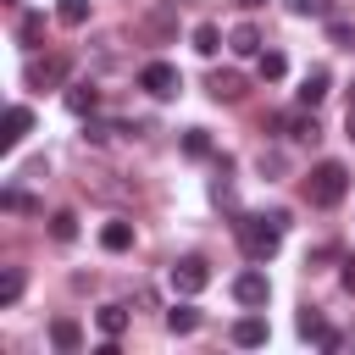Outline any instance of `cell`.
<instances>
[{
    "instance_id": "obj_14",
    "label": "cell",
    "mask_w": 355,
    "mask_h": 355,
    "mask_svg": "<svg viewBox=\"0 0 355 355\" xmlns=\"http://www.w3.org/2000/svg\"><path fill=\"white\" fill-rule=\"evenodd\" d=\"M94 322H100V333H105V338H122V333H128V311H122V305H100V311H94Z\"/></svg>"
},
{
    "instance_id": "obj_12",
    "label": "cell",
    "mask_w": 355,
    "mask_h": 355,
    "mask_svg": "<svg viewBox=\"0 0 355 355\" xmlns=\"http://www.w3.org/2000/svg\"><path fill=\"white\" fill-rule=\"evenodd\" d=\"M211 100H244V78L239 72H211Z\"/></svg>"
},
{
    "instance_id": "obj_26",
    "label": "cell",
    "mask_w": 355,
    "mask_h": 355,
    "mask_svg": "<svg viewBox=\"0 0 355 355\" xmlns=\"http://www.w3.org/2000/svg\"><path fill=\"white\" fill-rule=\"evenodd\" d=\"M288 6H294L300 17H322V22L333 17V6H327V0H288Z\"/></svg>"
},
{
    "instance_id": "obj_5",
    "label": "cell",
    "mask_w": 355,
    "mask_h": 355,
    "mask_svg": "<svg viewBox=\"0 0 355 355\" xmlns=\"http://www.w3.org/2000/svg\"><path fill=\"white\" fill-rule=\"evenodd\" d=\"M205 283H211V266H205L200 255H183V261L172 266V288H178V294H200Z\"/></svg>"
},
{
    "instance_id": "obj_11",
    "label": "cell",
    "mask_w": 355,
    "mask_h": 355,
    "mask_svg": "<svg viewBox=\"0 0 355 355\" xmlns=\"http://www.w3.org/2000/svg\"><path fill=\"white\" fill-rule=\"evenodd\" d=\"M227 50H233V55H261L266 44H261V33H255L250 22H239V28L227 33Z\"/></svg>"
},
{
    "instance_id": "obj_23",
    "label": "cell",
    "mask_w": 355,
    "mask_h": 355,
    "mask_svg": "<svg viewBox=\"0 0 355 355\" xmlns=\"http://www.w3.org/2000/svg\"><path fill=\"white\" fill-rule=\"evenodd\" d=\"M327 39H333V44H344V50H355V22H338V17H327Z\"/></svg>"
},
{
    "instance_id": "obj_8",
    "label": "cell",
    "mask_w": 355,
    "mask_h": 355,
    "mask_svg": "<svg viewBox=\"0 0 355 355\" xmlns=\"http://www.w3.org/2000/svg\"><path fill=\"white\" fill-rule=\"evenodd\" d=\"M67 111H72V116H94V111H100V89H94V83H72V89H67Z\"/></svg>"
},
{
    "instance_id": "obj_27",
    "label": "cell",
    "mask_w": 355,
    "mask_h": 355,
    "mask_svg": "<svg viewBox=\"0 0 355 355\" xmlns=\"http://www.w3.org/2000/svg\"><path fill=\"white\" fill-rule=\"evenodd\" d=\"M344 288H355V261H349V266H344Z\"/></svg>"
},
{
    "instance_id": "obj_25",
    "label": "cell",
    "mask_w": 355,
    "mask_h": 355,
    "mask_svg": "<svg viewBox=\"0 0 355 355\" xmlns=\"http://www.w3.org/2000/svg\"><path fill=\"white\" fill-rule=\"evenodd\" d=\"M17 294H22V272H17V266H11V272H6V277H0V305H11V300H17Z\"/></svg>"
},
{
    "instance_id": "obj_3",
    "label": "cell",
    "mask_w": 355,
    "mask_h": 355,
    "mask_svg": "<svg viewBox=\"0 0 355 355\" xmlns=\"http://www.w3.org/2000/svg\"><path fill=\"white\" fill-rule=\"evenodd\" d=\"M233 300H239L244 311H261V305L272 300V283H266V272H255V266H250V272H239V277H233Z\"/></svg>"
},
{
    "instance_id": "obj_2",
    "label": "cell",
    "mask_w": 355,
    "mask_h": 355,
    "mask_svg": "<svg viewBox=\"0 0 355 355\" xmlns=\"http://www.w3.org/2000/svg\"><path fill=\"white\" fill-rule=\"evenodd\" d=\"M349 194V172H344V161H322V166H311V178H305V200L311 205H338Z\"/></svg>"
},
{
    "instance_id": "obj_20",
    "label": "cell",
    "mask_w": 355,
    "mask_h": 355,
    "mask_svg": "<svg viewBox=\"0 0 355 355\" xmlns=\"http://www.w3.org/2000/svg\"><path fill=\"white\" fill-rule=\"evenodd\" d=\"M55 17H61L67 28H83V22H89V0H61V6H55Z\"/></svg>"
},
{
    "instance_id": "obj_18",
    "label": "cell",
    "mask_w": 355,
    "mask_h": 355,
    "mask_svg": "<svg viewBox=\"0 0 355 355\" xmlns=\"http://www.w3.org/2000/svg\"><path fill=\"white\" fill-rule=\"evenodd\" d=\"M194 50H200V55H216V50H222V28H216V22H200V28H194Z\"/></svg>"
},
{
    "instance_id": "obj_17",
    "label": "cell",
    "mask_w": 355,
    "mask_h": 355,
    "mask_svg": "<svg viewBox=\"0 0 355 355\" xmlns=\"http://www.w3.org/2000/svg\"><path fill=\"white\" fill-rule=\"evenodd\" d=\"M194 327H200V311L194 305H172L166 311V333H194Z\"/></svg>"
},
{
    "instance_id": "obj_1",
    "label": "cell",
    "mask_w": 355,
    "mask_h": 355,
    "mask_svg": "<svg viewBox=\"0 0 355 355\" xmlns=\"http://www.w3.org/2000/svg\"><path fill=\"white\" fill-rule=\"evenodd\" d=\"M283 227H288V216L283 211H272V216H239L233 222V233H239V250H244V261H272L277 255V244H283Z\"/></svg>"
},
{
    "instance_id": "obj_7",
    "label": "cell",
    "mask_w": 355,
    "mask_h": 355,
    "mask_svg": "<svg viewBox=\"0 0 355 355\" xmlns=\"http://www.w3.org/2000/svg\"><path fill=\"white\" fill-rule=\"evenodd\" d=\"M233 344H239V349H261V344H266V316H255V311L239 316V322H233Z\"/></svg>"
},
{
    "instance_id": "obj_10",
    "label": "cell",
    "mask_w": 355,
    "mask_h": 355,
    "mask_svg": "<svg viewBox=\"0 0 355 355\" xmlns=\"http://www.w3.org/2000/svg\"><path fill=\"white\" fill-rule=\"evenodd\" d=\"M28 128H33V111H28V105H11V111H6V139H0V144H6V150H17Z\"/></svg>"
},
{
    "instance_id": "obj_28",
    "label": "cell",
    "mask_w": 355,
    "mask_h": 355,
    "mask_svg": "<svg viewBox=\"0 0 355 355\" xmlns=\"http://www.w3.org/2000/svg\"><path fill=\"white\" fill-rule=\"evenodd\" d=\"M344 128H349V139H355V105H349V116H344Z\"/></svg>"
},
{
    "instance_id": "obj_9",
    "label": "cell",
    "mask_w": 355,
    "mask_h": 355,
    "mask_svg": "<svg viewBox=\"0 0 355 355\" xmlns=\"http://www.w3.org/2000/svg\"><path fill=\"white\" fill-rule=\"evenodd\" d=\"M327 83H333V78H327V67H311V72H305V83H300V105H322V100H327Z\"/></svg>"
},
{
    "instance_id": "obj_4",
    "label": "cell",
    "mask_w": 355,
    "mask_h": 355,
    "mask_svg": "<svg viewBox=\"0 0 355 355\" xmlns=\"http://www.w3.org/2000/svg\"><path fill=\"white\" fill-rule=\"evenodd\" d=\"M139 89H150L155 100H172V94L183 89V78H178V67H166V61H150V67L139 72Z\"/></svg>"
},
{
    "instance_id": "obj_22",
    "label": "cell",
    "mask_w": 355,
    "mask_h": 355,
    "mask_svg": "<svg viewBox=\"0 0 355 355\" xmlns=\"http://www.w3.org/2000/svg\"><path fill=\"white\" fill-rule=\"evenodd\" d=\"M294 327H300V338H316V344H322V333H327V322H322L316 311H300V322H294Z\"/></svg>"
},
{
    "instance_id": "obj_29",
    "label": "cell",
    "mask_w": 355,
    "mask_h": 355,
    "mask_svg": "<svg viewBox=\"0 0 355 355\" xmlns=\"http://www.w3.org/2000/svg\"><path fill=\"white\" fill-rule=\"evenodd\" d=\"M239 6H244V11H255V6H266V0H239Z\"/></svg>"
},
{
    "instance_id": "obj_13",
    "label": "cell",
    "mask_w": 355,
    "mask_h": 355,
    "mask_svg": "<svg viewBox=\"0 0 355 355\" xmlns=\"http://www.w3.org/2000/svg\"><path fill=\"white\" fill-rule=\"evenodd\" d=\"M100 244H105L111 255L133 250V222H105V227H100Z\"/></svg>"
},
{
    "instance_id": "obj_16",
    "label": "cell",
    "mask_w": 355,
    "mask_h": 355,
    "mask_svg": "<svg viewBox=\"0 0 355 355\" xmlns=\"http://www.w3.org/2000/svg\"><path fill=\"white\" fill-rule=\"evenodd\" d=\"M50 338H55V349H67V355H72V349L83 344V333H78V322H72V316H61V322H50Z\"/></svg>"
},
{
    "instance_id": "obj_21",
    "label": "cell",
    "mask_w": 355,
    "mask_h": 355,
    "mask_svg": "<svg viewBox=\"0 0 355 355\" xmlns=\"http://www.w3.org/2000/svg\"><path fill=\"white\" fill-rule=\"evenodd\" d=\"M17 39H22V44H39V39H44V17H39V11H28V17L17 22Z\"/></svg>"
},
{
    "instance_id": "obj_19",
    "label": "cell",
    "mask_w": 355,
    "mask_h": 355,
    "mask_svg": "<svg viewBox=\"0 0 355 355\" xmlns=\"http://www.w3.org/2000/svg\"><path fill=\"white\" fill-rule=\"evenodd\" d=\"M50 239H55V244H72V239H78V216H72V211H55V216H50Z\"/></svg>"
},
{
    "instance_id": "obj_15",
    "label": "cell",
    "mask_w": 355,
    "mask_h": 355,
    "mask_svg": "<svg viewBox=\"0 0 355 355\" xmlns=\"http://www.w3.org/2000/svg\"><path fill=\"white\" fill-rule=\"evenodd\" d=\"M255 72H261V83H277V78L288 72V61H283V50H261V55H255Z\"/></svg>"
},
{
    "instance_id": "obj_6",
    "label": "cell",
    "mask_w": 355,
    "mask_h": 355,
    "mask_svg": "<svg viewBox=\"0 0 355 355\" xmlns=\"http://www.w3.org/2000/svg\"><path fill=\"white\" fill-rule=\"evenodd\" d=\"M61 78H67V61H61V55H44V61L33 55V61H28V72H22V83H28V89H55Z\"/></svg>"
},
{
    "instance_id": "obj_24",
    "label": "cell",
    "mask_w": 355,
    "mask_h": 355,
    "mask_svg": "<svg viewBox=\"0 0 355 355\" xmlns=\"http://www.w3.org/2000/svg\"><path fill=\"white\" fill-rule=\"evenodd\" d=\"M183 150H189V155H211V139H205V128H189V133H183Z\"/></svg>"
}]
</instances>
